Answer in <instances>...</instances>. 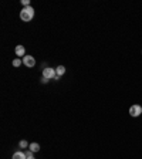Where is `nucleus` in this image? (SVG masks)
<instances>
[{"mask_svg":"<svg viewBox=\"0 0 142 159\" xmlns=\"http://www.w3.org/2000/svg\"><path fill=\"white\" fill-rule=\"evenodd\" d=\"M34 17V9L31 6H27V7H23L21 12H20V18L23 21H31Z\"/></svg>","mask_w":142,"mask_h":159,"instance_id":"1","label":"nucleus"},{"mask_svg":"<svg viewBox=\"0 0 142 159\" xmlns=\"http://www.w3.org/2000/svg\"><path fill=\"white\" fill-rule=\"evenodd\" d=\"M142 114V105H132L129 108V115L132 118H138Z\"/></svg>","mask_w":142,"mask_h":159,"instance_id":"2","label":"nucleus"},{"mask_svg":"<svg viewBox=\"0 0 142 159\" xmlns=\"http://www.w3.org/2000/svg\"><path fill=\"white\" fill-rule=\"evenodd\" d=\"M57 75V72H55V68H51V67H46L44 70H43V77H46L48 80H51L54 77Z\"/></svg>","mask_w":142,"mask_h":159,"instance_id":"3","label":"nucleus"},{"mask_svg":"<svg viewBox=\"0 0 142 159\" xmlns=\"http://www.w3.org/2000/svg\"><path fill=\"white\" fill-rule=\"evenodd\" d=\"M23 64L27 67V68H33L36 65V60L34 57H31V55H24L23 57Z\"/></svg>","mask_w":142,"mask_h":159,"instance_id":"4","label":"nucleus"},{"mask_svg":"<svg viewBox=\"0 0 142 159\" xmlns=\"http://www.w3.org/2000/svg\"><path fill=\"white\" fill-rule=\"evenodd\" d=\"M14 53H16L17 57H24L26 55V48H24V46H16Z\"/></svg>","mask_w":142,"mask_h":159,"instance_id":"5","label":"nucleus"},{"mask_svg":"<svg viewBox=\"0 0 142 159\" xmlns=\"http://www.w3.org/2000/svg\"><path fill=\"white\" fill-rule=\"evenodd\" d=\"M12 159H27V155H26V152L17 151V152H14V153H13Z\"/></svg>","mask_w":142,"mask_h":159,"instance_id":"6","label":"nucleus"},{"mask_svg":"<svg viewBox=\"0 0 142 159\" xmlns=\"http://www.w3.org/2000/svg\"><path fill=\"white\" fill-rule=\"evenodd\" d=\"M29 149H30V151H31L33 153H34V152H38V151H40V145H38L37 142H33V143H30Z\"/></svg>","mask_w":142,"mask_h":159,"instance_id":"7","label":"nucleus"},{"mask_svg":"<svg viewBox=\"0 0 142 159\" xmlns=\"http://www.w3.org/2000/svg\"><path fill=\"white\" fill-rule=\"evenodd\" d=\"M55 72H57V75H64L65 74V67L64 65H58V67H57V68H55Z\"/></svg>","mask_w":142,"mask_h":159,"instance_id":"8","label":"nucleus"},{"mask_svg":"<svg viewBox=\"0 0 142 159\" xmlns=\"http://www.w3.org/2000/svg\"><path fill=\"white\" fill-rule=\"evenodd\" d=\"M18 146H20V149H23V148H29V142L26 141V139H21V141L18 142Z\"/></svg>","mask_w":142,"mask_h":159,"instance_id":"9","label":"nucleus"},{"mask_svg":"<svg viewBox=\"0 0 142 159\" xmlns=\"http://www.w3.org/2000/svg\"><path fill=\"white\" fill-rule=\"evenodd\" d=\"M21 64H23V60H20V58L13 60V65H14V67H20Z\"/></svg>","mask_w":142,"mask_h":159,"instance_id":"10","label":"nucleus"},{"mask_svg":"<svg viewBox=\"0 0 142 159\" xmlns=\"http://www.w3.org/2000/svg\"><path fill=\"white\" fill-rule=\"evenodd\" d=\"M26 155H27V159H34V156H33V152H31V151H27V152H26Z\"/></svg>","mask_w":142,"mask_h":159,"instance_id":"11","label":"nucleus"},{"mask_svg":"<svg viewBox=\"0 0 142 159\" xmlns=\"http://www.w3.org/2000/svg\"><path fill=\"white\" fill-rule=\"evenodd\" d=\"M21 4H23L24 7H27V6H30V1L29 0H21Z\"/></svg>","mask_w":142,"mask_h":159,"instance_id":"12","label":"nucleus"},{"mask_svg":"<svg viewBox=\"0 0 142 159\" xmlns=\"http://www.w3.org/2000/svg\"><path fill=\"white\" fill-rule=\"evenodd\" d=\"M48 83V78H46V77H41V84H47Z\"/></svg>","mask_w":142,"mask_h":159,"instance_id":"13","label":"nucleus"}]
</instances>
